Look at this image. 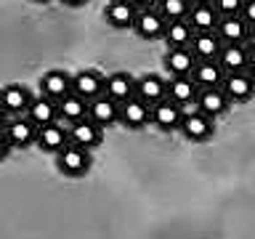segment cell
I'll list each match as a JSON object with an SVG mask.
<instances>
[{
    "instance_id": "1",
    "label": "cell",
    "mask_w": 255,
    "mask_h": 239,
    "mask_svg": "<svg viewBox=\"0 0 255 239\" xmlns=\"http://www.w3.org/2000/svg\"><path fill=\"white\" fill-rule=\"evenodd\" d=\"M91 162H93L91 151L77 146V143H67L61 151H56V167H59L64 175H69V178L85 175L91 170Z\"/></svg>"
},
{
    "instance_id": "2",
    "label": "cell",
    "mask_w": 255,
    "mask_h": 239,
    "mask_svg": "<svg viewBox=\"0 0 255 239\" xmlns=\"http://www.w3.org/2000/svg\"><path fill=\"white\" fill-rule=\"evenodd\" d=\"M178 130H181L183 138L191 141V143H205V141H210L213 133H215V120L194 107L183 115V122H181Z\"/></svg>"
},
{
    "instance_id": "3",
    "label": "cell",
    "mask_w": 255,
    "mask_h": 239,
    "mask_svg": "<svg viewBox=\"0 0 255 239\" xmlns=\"http://www.w3.org/2000/svg\"><path fill=\"white\" fill-rule=\"evenodd\" d=\"M3 130H5L13 149H27V146H35L37 143V130L40 127L32 122L27 115H13V117H8Z\"/></svg>"
},
{
    "instance_id": "4",
    "label": "cell",
    "mask_w": 255,
    "mask_h": 239,
    "mask_svg": "<svg viewBox=\"0 0 255 239\" xmlns=\"http://www.w3.org/2000/svg\"><path fill=\"white\" fill-rule=\"evenodd\" d=\"M221 88L226 91V96L231 99V104H247L255 96V77L247 69L239 72H226Z\"/></svg>"
},
{
    "instance_id": "5",
    "label": "cell",
    "mask_w": 255,
    "mask_h": 239,
    "mask_svg": "<svg viewBox=\"0 0 255 239\" xmlns=\"http://www.w3.org/2000/svg\"><path fill=\"white\" fill-rule=\"evenodd\" d=\"M183 115H186V107H181V104L173 101V99H162L159 104L151 107V125L159 127V130H165V133H173L181 127Z\"/></svg>"
},
{
    "instance_id": "6",
    "label": "cell",
    "mask_w": 255,
    "mask_h": 239,
    "mask_svg": "<svg viewBox=\"0 0 255 239\" xmlns=\"http://www.w3.org/2000/svg\"><path fill=\"white\" fill-rule=\"evenodd\" d=\"M151 122V107L138 96H130L120 104V125L128 130H141Z\"/></svg>"
},
{
    "instance_id": "7",
    "label": "cell",
    "mask_w": 255,
    "mask_h": 239,
    "mask_svg": "<svg viewBox=\"0 0 255 239\" xmlns=\"http://www.w3.org/2000/svg\"><path fill=\"white\" fill-rule=\"evenodd\" d=\"M165 29H167V19L159 13V8H141L133 24V32L141 40H162Z\"/></svg>"
},
{
    "instance_id": "8",
    "label": "cell",
    "mask_w": 255,
    "mask_h": 239,
    "mask_svg": "<svg viewBox=\"0 0 255 239\" xmlns=\"http://www.w3.org/2000/svg\"><path fill=\"white\" fill-rule=\"evenodd\" d=\"M67 127H69V143H77V146H83L88 151H93L96 146H101L104 127L96 122V120L83 117V120H77V122H72Z\"/></svg>"
},
{
    "instance_id": "9",
    "label": "cell",
    "mask_w": 255,
    "mask_h": 239,
    "mask_svg": "<svg viewBox=\"0 0 255 239\" xmlns=\"http://www.w3.org/2000/svg\"><path fill=\"white\" fill-rule=\"evenodd\" d=\"M194 107L215 120V117H221V115H226V112H229L231 99L226 96V91H223L221 85H210V88H199Z\"/></svg>"
},
{
    "instance_id": "10",
    "label": "cell",
    "mask_w": 255,
    "mask_h": 239,
    "mask_svg": "<svg viewBox=\"0 0 255 239\" xmlns=\"http://www.w3.org/2000/svg\"><path fill=\"white\" fill-rule=\"evenodd\" d=\"M69 143V127L67 122H61V120H56V122H48L37 130V149L48 151V154H56V151H61L64 146Z\"/></svg>"
},
{
    "instance_id": "11",
    "label": "cell",
    "mask_w": 255,
    "mask_h": 239,
    "mask_svg": "<svg viewBox=\"0 0 255 239\" xmlns=\"http://www.w3.org/2000/svg\"><path fill=\"white\" fill-rule=\"evenodd\" d=\"M88 117L96 120L104 130L112 125H117L120 122V101H115L112 96L107 93H101V96H96V99L88 101Z\"/></svg>"
},
{
    "instance_id": "12",
    "label": "cell",
    "mask_w": 255,
    "mask_h": 239,
    "mask_svg": "<svg viewBox=\"0 0 255 239\" xmlns=\"http://www.w3.org/2000/svg\"><path fill=\"white\" fill-rule=\"evenodd\" d=\"M35 96L29 93L27 85H19V83H11V85H3L0 88V107H3L8 115H24L27 107L32 104Z\"/></svg>"
},
{
    "instance_id": "13",
    "label": "cell",
    "mask_w": 255,
    "mask_h": 239,
    "mask_svg": "<svg viewBox=\"0 0 255 239\" xmlns=\"http://www.w3.org/2000/svg\"><path fill=\"white\" fill-rule=\"evenodd\" d=\"M135 16H138V8H135L133 0H112L104 8V19L115 29H133Z\"/></svg>"
},
{
    "instance_id": "14",
    "label": "cell",
    "mask_w": 255,
    "mask_h": 239,
    "mask_svg": "<svg viewBox=\"0 0 255 239\" xmlns=\"http://www.w3.org/2000/svg\"><path fill=\"white\" fill-rule=\"evenodd\" d=\"M199 85L191 75H173L167 80V99L178 101L181 107H194Z\"/></svg>"
},
{
    "instance_id": "15",
    "label": "cell",
    "mask_w": 255,
    "mask_h": 239,
    "mask_svg": "<svg viewBox=\"0 0 255 239\" xmlns=\"http://www.w3.org/2000/svg\"><path fill=\"white\" fill-rule=\"evenodd\" d=\"M215 32H218V37L223 40V45H234V43H245L247 40V35H250V24L242 19V13L221 16Z\"/></svg>"
},
{
    "instance_id": "16",
    "label": "cell",
    "mask_w": 255,
    "mask_h": 239,
    "mask_svg": "<svg viewBox=\"0 0 255 239\" xmlns=\"http://www.w3.org/2000/svg\"><path fill=\"white\" fill-rule=\"evenodd\" d=\"M24 115H27L37 127H43L48 122H56V120H59V101L51 99V96H45V93H40L32 99V104L27 107Z\"/></svg>"
},
{
    "instance_id": "17",
    "label": "cell",
    "mask_w": 255,
    "mask_h": 239,
    "mask_svg": "<svg viewBox=\"0 0 255 239\" xmlns=\"http://www.w3.org/2000/svg\"><path fill=\"white\" fill-rule=\"evenodd\" d=\"M135 96L143 99L149 107H154L162 99H167V80L159 75H143L135 80Z\"/></svg>"
},
{
    "instance_id": "18",
    "label": "cell",
    "mask_w": 255,
    "mask_h": 239,
    "mask_svg": "<svg viewBox=\"0 0 255 239\" xmlns=\"http://www.w3.org/2000/svg\"><path fill=\"white\" fill-rule=\"evenodd\" d=\"M72 91L80 93L83 99H96L104 93V75L99 69H83L77 75H72Z\"/></svg>"
},
{
    "instance_id": "19",
    "label": "cell",
    "mask_w": 255,
    "mask_h": 239,
    "mask_svg": "<svg viewBox=\"0 0 255 239\" xmlns=\"http://www.w3.org/2000/svg\"><path fill=\"white\" fill-rule=\"evenodd\" d=\"M104 93L123 104L125 99L135 96V77L128 75V72H112V75L104 77Z\"/></svg>"
},
{
    "instance_id": "20",
    "label": "cell",
    "mask_w": 255,
    "mask_h": 239,
    "mask_svg": "<svg viewBox=\"0 0 255 239\" xmlns=\"http://www.w3.org/2000/svg\"><path fill=\"white\" fill-rule=\"evenodd\" d=\"M189 48H191V53L197 56V61L218 59V53L223 51V40L218 37V32H194Z\"/></svg>"
},
{
    "instance_id": "21",
    "label": "cell",
    "mask_w": 255,
    "mask_h": 239,
    "mask_svg": "<svg viewBox=\"0 0 255 239\" xmlns=\"http://www.w3.org/2000/svg\"><path fill=\"white\" fill-rule=\"evenodd\" d=\"M162 64L170 72V77L173 75H191L197 67V56L191 53V48H167Z\"/></svg>"
},
{
    "instance_id": "22",
    "label": "cell",
    "mask_w": 255,
    "mask_h": 239,
    "mask_svg": "<svg viewBox=\"0 0 255 239\" xmlns=\"http://www.w3.org/2000/svg\"><path fill=\"white\" fill-rule=\"evenodd\" d=\"M186 19L194 32H215V27L221 21V13L213 3H199V5H191Z\"/></svg>"
},
{
    "instance_id": "23",
    "label": "cell",
    "mask_w": 255,
    "mask_h": 239,
    "mask_svg": "<svg viewBox=\"0 0 255 239\" xmlns=\"http://www.w3.org/2000/svg\"><path fill=\"white\" fill-rule=\"evenodd\" d=\"M88 117V99H83L80 93L75 91H69L67 96H61L59 99V120L61 122H77V120H83Z\"/></svg>"
},
{
    "instance_id": "24",
    "label": "cell",
    "mask_w": 255,
    "mask_h": 239,
    "mask_svg": "<svg viewBox=\"0 0 255 239\" xmlns=\"http://www.w3.org/2000/svg\"><path fill=\"white\" fill-rule=\"evenodd\" d=\"M72 91V75H67V72L61 69H51L45 72L43 77H40V93L51 96V99L59 101L61 96H67Z\"/></svg>"
},
{
    "instance_id": "25",
    "label": "cell",
    "mask_w": 255,
    "mask_h": 239,
    "mask_svg": "<svg viewBox=\"0 0 255 239\" xmlns=\"http://www.w3.org/2000/svg\"><path fill=\"white\" fill-rule=\"evenodd\" d=\"M191 77L197 80L199 88H210V85H221L223 77H226V69L221 67L218 59H207V61H197Z\"/></svg>"
},
{
    "instance_id": "26",
    "label": "cell",
    "mask_w": 255,
    "mask_h": 239,
    "mask_svg": "<svg viewBox=\"0 0 255 239\" xmlns=\"http://www.w3.org/2000/svg\"><path fill=\"white\" fill-rule=\"evenodd\" d=\"M218 61L226 72H239L247 69L250 64V51H247L245 43H234V45H223V51L218 53Z\"/></svg>"
},
{
    "instance_id": "27",
    "label": "cell",
    "mask_w": 255,
    "mask_h": 239,
    "mask_svg": "<svg viewBox=\"0 0 255 239\" xmlns=\"http://www.w3.org/2000/svg\"><path fill=\"white\" fill-rule=\"evenodd\" d=\"M191 37H194V29H191L189 19H175V21H167V29H165L162 40H165L167 48H189Z\"/></svg>"
},
{
    "instance_id": "28",
    "label": "cell",
    "mask_w": 255,
    "mask_h": 239,
    "mask_svg": "<svg viewBox=\"0 0 255 239\" xmlns=\"http://www.w3.org/2000/svg\"><path fill=\"white\" fill-rule=\"evenodd\" d=\"M157 8H159V13H162L167 21L186 19L189 11H191V0H159Z\"/></svg>"
},
{
    "instance_id": "29",
    "label": "cell",
    "mask_w": 255,
    "mask_h": 239,
    "mask_svg": "<svg viewBox=\"0 0 255 239\" xmlns=\"http://www.w3.org/2000/svg\"><path fill=\"white\" fill-rule=\"evenodd\" d=\"M213 5L218 8L221 16H234V13L242 11L245 0H213Z\"/></svg>"
},
{
    "instance_id": "30",
    "label": "cell",
    "mask_w": 255,
    "mask_h": 239,
    "mask_svg": "<svg viewBox=\"0 0 255 239\" xmlns=\"http://www.w3.org/2000/svg\"><path fill=\"white\" fill-rule=\"evenodd\" d=\"M242 19L250 24V27H255V0H245V5H242Z\"/></svg>"
},
{
    "instance_id": "31",
    "label": "cell",
    "mask_w": 255,
    "mask_h": 239,
    "mask_svg": "<svg viewBox=\"0 0 255 239\" xmlns=\"http://www.w3.org/2000/svg\"><path fill=\"white\" fill-rule=\"evenodd\" d=\"M11 141H8V135H5V130H0V162H3V159L11 154Z\"/></svg>"
},
{
    "instance_id": "32",
    "label": "cell",
    "mask_w": 255,
    "mask_h": 239,
    "mask_svg": "<svg viewBox=\"0 0 255 239\" xmlns=\"http://www.w3.org/2000/svg\"><path fill=\"white\" fill-rule=\"evenodd\" d=\"M245 45H247V51H250V56H255V27H250V35H247Z\"/></svg>"
},
{
    "instance_id": "33",
    "label": "cell",
    "mask_w": 255,
    "mask_h": 239,
    "mask_svg": "<svg viewBox=\"0 0 255 239\" xmlns=\"http://www.w3.org/2000/svg\"><path fill=\"white\" fill-rule=\"evenodd\" d=\"M133 3H135V8L141 11V8H157L159 0H133Z\"/></svg>"
},
{
    "instance_id": "34",
    "label": "cell",
    "mask_w": 255,
    "mask_h": 239,
    "mask_svg": "<svg viewBox=\"0 0 255 239\" xmlns=\"http://www.w3.org/2000/svg\"><path fill=\"white\" fill-rule=\"evenodd\" d=\"M64 5H69V8H80V5H85L88 0H61Z\"/></svg>"
},
{
    "instance_id": "35",
    "label": "cell",
    "mask_w": 255,
    "mask_h": 239,
    "mask_svg": "<svg viewBox=\"0 0 255 239\" xmlns=\"http://www.w3.org/2000/svg\"><path fill=\"white\" fill-rule=\"evenodd\" d=\"M8 117H11V115H8V112H5L3 107H0V130H3V127H5V122H8Z\"/></svg>"
},
{
    "instance_id": "36",
    "label": "cell",
    "mask_w": 255,
    "mask_h": 239,
    "mask_svg": "<svg viewBox=\"0 0 255 239\" xmlns=\"http://www.w3.org/2000/svg\"><path fill=\"white\" fill-rule=\"evenodd\" d=\"M247 72L255 77V56H250V64H247Z\"/></svg>"
},
{
    "instance_id": "37",
    "label": "cell",
    "mask_w": 255,
    "mask_h": 239,
    "mask_svg": "<svg viewBox=\"0 0 255 239\" xmlns=\"http://www.w3.org/2000/svg\"><path fill=\"white\" fill-rule=\"evenodd\" d=\"M199 3H213V0H191V5H199Z\"/></svg>"
},
{
    "instance_id": "38",
    "label": "cell",
    "mask_w": 255,
    "mask_h": 239,
    "mask_svg": "<svg viewBox=\"0 0 255 239\" xmlns=\"http://www.w3.org/2000/svg\"><path fill=\"white\" fill-rule=\"evenodd\" d=\"M35 3H48V0H35Z\"/></svg>"
}]
</instances>
